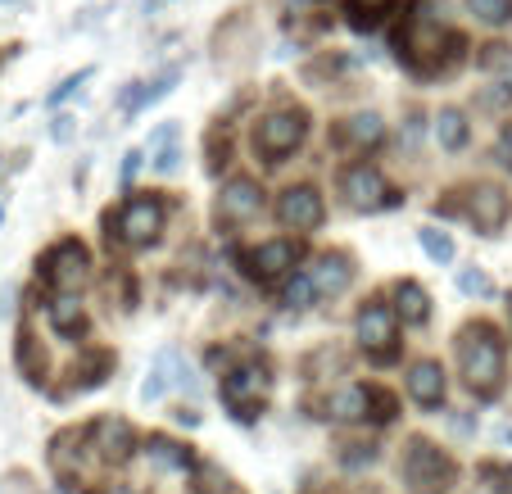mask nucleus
<instances>
[{"mask_svg":"<svg viewBox=\"0 0 512 494\" xmlns=\"http://www.w3.org/2000/svg\"><path fill=\"white\" fill-rule=\"evenodd\" d=\"M454 354H458V377L472 390L481 404H494L508 386V345H503L499 327L485 318H472L458 327L454 336Z\"/></svg>","mask_w":512,"mask_h":494,"instance_id":"f257e3e1","label":"nucleus"},{"mask_svg":"<svg viewBox=\"0 0 512 494\" xmlns=\"http://www.w3.org/2000/svg\"><path fill=\"white\" fill-rule=\"evenodd\" d=\"M445 50H463V41L449 37L445 19L431 14V5L417 14H408L404 32H399V59H404L408 73L417 78H435V73H449L454 59H445Z\"/></svg>","mask_w":512,"mask_h":494,"instance_id":"f03ea898","label":"nucleus"},{"mask_svg":"<svg viewBox=\"0 0 512 494\" xmlns=\"http://www.w3.org/2000/svg\"><path fill=\"white\" fill-rule=\"evenodd\" d=\"M399 481L408 485V494H449L458 485V463L431 436L413 431L399 449Z\"/></svg>","mask_w":512,"mask_h":494,"instance_id":"7ed1b4c3","label":"nucleus"},{"mask_svg":"<svg viewBox=\"0 0 512 494\" xmlns=\"http://www.w3.org/2000/svg\"><path fill=\"white\" fill-rule=\"evenodd\" d=\"M395 413H399V399L381 386H368V381H349V386L331 390L322 399V417L340 422V427H368V422L386 427V422H395Z\"/></svg>","mask_w":512,"mask_h":494,"instance_id":"20e7f679","label":"nucleus"},{"mask_svg":"<svg viewBox=\"0 0 512 494\" xmlns=\"http://www.w3.org/2000/svg\"><path fill=\"white\" fill-rule=\"evenodd\" d=\"M399 336H404V327H399L386 295L363 300V309L354 313V340H358V349H363V359L377 363V368L399 363V354H404V340Z\"/></svg>","mask_w":512,"mask_h":494,"instance_id":"39448f33","label":"nucleus"},{"mask_svg":"<svg viewBox=\"0 0 512 494\" xmlns=\"http://www.w3.org/2000/svg\"><path fill=\"white\" fill-rule=\"evenodd\" d=\"M168 232V204L155 191L132 195L118 204V214H109V241L127 245V250H150Z\"/></svg>","mask_w":512,"mask_h":494,"instance_id":"423d86ee","label":"nucleus"},{"mask_svg":"<svg viewBox=\"0 0 512 494\" xmlns=\"http://www.w3.org/2000/svg\"><path fill=\"white\" fill-rule=\"evenodd\" d=\"M272 368L268 359H241L236 368L223 372V381H218V395H223L227 413L236 417V422H259L263 408H268L272 399Z\"/></svg>","mask_w":512,"mask_h":494,"instance_id":"0eeeda50","label":"nucleus"},{"mask_svg":"<svg viewBox=\"0 0 512 494\" xmlns=\"http://www.w3.org/2000/svg\"><path fill=\"white\" fill-rule=\"evenodd\" d=\"M304 136H309V109L281 105V109H268V114L254 123L250 146L263 164H286V159L304 146Z\"/></svg>","mask_w":512,"mask_h":494,"instance_id":"6e6552de","label":"nucleus"},{"mask_svg":"<svg viewBox=\"0 0 512 494\" xmlns=\"http://www.w3.org/2000/svg\"><path fill=\"white\" fill-rule=\"evenodd\" d=\"M37 272H41V281H46V291L78 295L82 286L91 281V272H96V259H91L87 241H78V236H64V241H55L37 259Z\"/></svg>","mask_w":512,"mask_h":494,"instance_id":"1a4fd4ad","label":"nucleus"},{"mask_svg":"<svg viewBox=\"0 0 512 494\" xmlns=\"http://www.w3.org/2000/svg\"><path fill=\"white\" fill-rule=\"evenodd\" d=\"M336 191H340V200H345L354 214H381V209L404 204V195H399L395 186L386 182V173H381L377 164H368V159H358V164L340 168Z\"/></svg>","mask_w":512,"mask_h":494,"instance_id":"9d476101","label":"nucleus"},{"mask_svg":"<svg viewBox=\"0 0 512 494\" xmlns=\"http://www.w3.org/2000/svg\"><path fill=\"white\" fill-rule=\"evenodd\" d=\"M263 209H268V191L259 186V177H227L213 195V227L218 232H241V227L259 223Z\"/></svg>","mask_w":512,"mask_h":494,"instance_id":"9b49d317","label":"nucleus"},{"mask_svg":"<svg viewBox=\"0 0 512 494\" xmlns=\"http://www.w3.org/2000/svg\"><path fill=\"white\" fill-rule=\"evenodd\" d=\"M136 431L127 417H96L87 431H82V449L96 458L100 467H127L136 458Z\"/></svg>","mask_w":512,"mask_h":494,"instance_id":"f8f14e48","label":"nucleus"},{"mask_svg":"<svg viewBox=\"0 0 512 494\" xmlns=\"http://www.w3.org/2000/svg\"><path fill=\"white\" fill-rule=\"evenodd\" d=\"M304 245L290 241V236H272V241L254 245V250L241 254V268L250 281H259V286H277V281H286L290 272H295V263H300Z\"/></svg>","mask_w":512,"mask_h":494,"instance_id":"ddd939ff","label":"nucleus"},{"mask_svg":"<svg viewBox=\"0 0 512 494\" xmlns=\"http://www.w3.org/2000/svg\"><path fill=\"white\" fill-rule=\"evenodd\" d=\"M272 214H277L281 232L309 236L327 223V200H322V191L313 182H300V186H286V191L277 195V209H272Z\"/></svg>","mask_w":512,"mask_h":494,"instance_id":"4468645a","label":"nucleus"},{"mask_svg":"<svg viewBox=\"0 0 512 494\" xmlns=\"http://www.w3.org/2000/svg\"><path fill=\"white\" fill-rule=\"evenodd\" d=\"M463 218H467V223H472L481 236H499L503 223L512 218V195L503 191L499 182H476V186H467Z\"/></svg>","mask_w":512,"mask_h":494,"instance_id":"2eb2a0df","label":"nucleus"},{"mask_svg":"<svg viewBox=\"0 0 512 494\" xmlns=\"http://www.w3.org/2000/svg\"><path fill=\"white\" fill-rule=\"evenodd\" d=\"M304 272H309L313 295H318V300H340V295L354 286V277H358L354 254L349 250H322Z\"/></svg>","mask_w":512,"mask_h":494,"instance_id":"dca6fc26","label":"nucleus"},{"mask_svg":"<svg viewBox=\"0 0 512 494\" xmlns=\"http://www.w3.org/2000/svg\"><path fill=\"white\" fill-rule=\"evenodd\" d=\"M327 141L340 155H368V150H377L381 141H386V123H381L377 114H349L331 127Z\"/></svg>","mask_w":512,"mask_h":494,"instance_id":"f3484780","label":"nucleus"},{"mask_svg":"<svg viewBox=\"0 0 512 494\" xmlns=\"http://www.w3.org/2000/svg\"><path fill=\"white\" fill-rule=\"evenodd\" d=\"M136 454L155 467V472H164V476H191V467L200 463V458H195V449L186 445V440H173V436H164V431L145 436L141 445H136Z\"/></svg>","mask_w":512,"mask_h":494,"instance_id":"a211bd4d","label":"nucleus"},{"mask_svg":"<svg viewBox=\"0 0 512 494\" xmlns=\"http://www.w3.org/2000/svg\"><path fill=\"white\" fill-rule=\"evenodd\" d=\"M404 390L417 408L435 413V408H445V395H449V381H445V368L440 359H417L413 368L404 372Z\"/></svg>","mask_w":512,"mask_h":494,"instance_id":"6ab92c4d","label":"nucleus"},{"mask_svg":"<svg viewBox=\"0 0 512 494\" xmlns=\"http://www.w3.org/2000/svg\"><path fill=\"white\" fill-rule=\"evenodd\" d=\"M390 309H395L399 327H426V322H431V295H426L422 281L399 277L395 286H390Z\"/></svg>","mask_w":512,"mask_h":494,"instance_id":"aec40b11","label":"nucleus"},{"mask_svg":"<svg viewBox=\"0 0 512 494\" xmlns=\"http://www.w3.org/2000/svg\"><path fill=\"white\" fill-rule=\"evenodd\" d=\"M109 372H114V354H109V349H87V354L73 359V368H68V390L64 395H87V390H100L109 381Z\"/></svg>","mask_w":512,"mask_h":494,"instance_id":"412c9836","label":"nucleus"},{"mask_svg":"<svg viewBox=\"0 0 512 494\" xmlns=\"http://www.w3.org/2000/svg\"><path fill=\"white\" fill-rule=\"evenodd\" d=\"M173 82H177V68L159 73L155 82H132V87H123V96H118V109H123V118H136L145 105H155V100H164L168 91H173Z\"/></svg>","mask_w":512,"mask_h":494,"instance_id":"4be33fe9","label":"nucleus"},{"mask_svg":"<svg viewBox=\"0 0 512 494\" xmlns=\"http://www.w3.org/2000/svg\"><path fill=\"white\" fill-rule=\"evenodd\" d=\"M46 318L64 340L87 336V327H91V318H87V309L78 304V295H55V300L46 304Z\"/></svg>","mask_w":512,"mask_h":494,"instance_id":"5701e85b","label":"nucleus"},{"mask_svg":"<svg viewBox=\"0 0 512 494\" xmlns=\"http://www.w3.org/2000/svg\"><path fill=\"white\" fill-rule=\"evenodd\" d=\"M14 363H19V372H23V381L28 386H46V349H41V340H37V331L32 327H19V340H14Z\"/></svg>","mask_w":512,"mask_h":494,"instance_id":"b1692460","label":"nucleus"},{"mask_svg":"<svg viewBox=\"0 0 512 494\" xmlns=\"http://www.w3.org/2000/svg\"><path fill=\"white\" fill-rule=\"evenodd\" d=\"M467 136H472V127H467V114L463 109H440L435 114V141H440V150H449V155H458V150L467 146Z\"/></svg>","mask_w":512,"mask_h":494,"instance_id":"393cba45","label":"nucleus"},{"mask_svg":"<svg viewBox=\"0 0 512 494\" xmlns=\"http://www.w3.org/2000/svg\"><path fill=\"white\" fill-rule=\"evenodd\" d=\"M150 159H155V173H177V168H182V150H177V127L173 123H164L159 127L155 136H150Z\"/></svg>","mask_w":512,"mask_h":494,"instance_id":"a878e982","label":"nucleus"},{"mask_svg":"<svg viewBox=\"0 0 512 494\" xmlns=\"http://www.w3.org/2000/svg\"><path fill=\"white\" fill-rule=\"evenodd\" d=\"M227 490H232V476L213 463V458H200L191 467V494H227Z\"/></svg>","mask_w":512,"mask_h":494,"instance_id":"bb28decb","label":"nucleus"},{"mask_svg":"<svg viewBox=\"0 0 512 494\" xmlns=\"http://www.w3.org/2000/svg\"><path fill=\"white\" fill-rule=\"evenodd\" d=\"M381 458V449L372 445V440H340L336 445V463L349 467V472H363V467H372Z\"/></svg>","mask_w":512,"mask_h":494,"instance_id":"cd10ccee","label":"nucleus"},{"mask_svg":"<svg viewBox=\"0 0 512 494\" xmlns=\"http://www.w3.org/2000/svg\"><path fill=\"white\" fill-rule=\"evenodd\" d=\"M476 481H481V494H512V463L485 458V463L476 467Z\"/></svg>","mask_w":512,"mask_h":494,"instance_id":"c85d7f7f","label":"nucleus"},{"mask_svg":"<svg viewBox=\"0 0 512 494\" xmlns=\"http://www.w3.org/2000/svg\"><path fill=\"white\" fill-rule=\"evenodd\" d=\"M417 241H422V250H426L431 263H454L458 245H454L449 232H440V227H417Z\"/></svg>","mask_w":512,"mask_h":494,"instance_id":"c756f323","label":"nucleus"},{"mask_svg":"<svg viewBox=\"0 0 512 494\" xmlns=\"http://www.w3.org/2000/svg\"><path fill=\"white\" fill-rule=\"evenodd\" d=\"M313 300H318V295H313V281H309V272H304V268H295V272H290V277H286V286H281V304H286V309H295V313H300V309H309Z\"/></svg>","mask_w":512,"mask_h":494,"instance_id":"7c9ffc66","label":"nucleus"},{"mask_svg":"<svg viewBox=\"0 0 512 494\" xmlns=\"http://www.w3.org/2000/svg\"><path fill=\"white\" fill-rule=\"evenodd\" d=\"M467 14L485 28H503V23H512V0H467Z\"/></svg>","mask_w":512,"mask_h":494,"instance_id":"2f4dec72","label":"nucleus"},{"mask_svg":"<svg viewBox=\"0 0 512 494\" xmlns=\"http://www.w3.org/2000/svg\"><path fill=\"white\" fill-rule=\"evenodd\" d=\"M458 291H463L467 300H485V295H494V281L485 268H463L458 272Z\"/></svg>","mask_w":512,"mask_h":494,"instance_id":"473e14b6","label":"nucleus"},{"mask_svg":"<svg viewBox=\"0 0 512 494\" xmlns=\"http://www.w3.org/2000/svg\"><path fill=\"white\" fill-rule=\"evenodd\" d=\"M390 5H395V0H349V10H354V28H372Z\"/></svg>","mask_w":512,"mask_h":494,"instance_id":"72a5a7b5","label":"nucleus"},{"mask_svg":"<svg viewBox=\"0 0 512 494\" xmlns=\"http://www.w3.org/2000/svg\"><path fill=\"white\" fill-rule=\"evenodd\" d=\"M476 64H481L485 73H508L512 68V46H499V41H494V46H485L481 55H476Z\"/></svg>","mask_w":512,"mask_h":494,"instance_id":"f704fd0d","label":"nucleus"},{"mask_svg":"<svg viewBox=\"0 0 512 494\" xmlns=\"http://www.w3.org/2000/svg\"><path fill=\"white\" fill-rule=\"evenodd\" d=\"M490 159L503 168V173H512V123H503V127H499V136H494V150H490Z\"/></svg>","mask_w":512,"mask_h":494,"instance_id":"c9c22d12","label":"nucleus"},{"mask_svg":"<svg viewBox=\"0 0 512 494\" xmlns=\"http://www.w3.org/2000/svg\"><path fill=\"white\" fill-rule=\"evenodd\" d=\"M164 390H168V377H164V368L155 363V368H150V377L141 381V399H145V404H155V399H164Z\"/></svg>","mask_w":512,"mask_h":494,"instance_id":"e433bc0d","label":"nucleus"},{"mask_svg":"<svg viewBox=\"0 0 512 494\" xmlns=\"http://www.w3.org/2000/svg\"><path fill=\"white\" fill-rule=\"evenodd\" d=\"M481 109H508L512 105V87L508 82H494L490 91H481V100H476Z\"/></svg>","mask_w":512,"mask_h":494,"instance_id":"4c0bfd02","label":"nucleus"},{"mask_svg":"<svg viewBox=\"0 0 512 494\" xmlns=\"http://www.w3.org/2000/svg\"><path fill=\"white\" fill-rule=\"evenodd\" d=\"M87 78H91V68H82V73H73V78H64V82H59V87L46 96V105H59V100H68V96H73V91H78Z\"/></svg>","mask_w":512,"mask_h":494,"instance_id":"58836bf2","label":"nucleus"},{"mask_svg":"<svg viewBox=\"0 0 512 494\" xmlns=\"http://www.w3.org/2000/svg\"><path fill=\"white\" fill-rule=\"evenodd\" d=\"M141 159H145V150H127V159H123V182H132V177H136Z\"/></svg>","mask_w":512,"mask_h":494,"instance_id":"ea45409f","label":"nucleus"},{"mask_svg":"<svg viewBox=\"0 0 512 494\" xmlns=\"http://www.w3.org/2000/svg\"><path fill=\"white\" fill-rule=\"evenodd\" d=\"M96 494H145V490H136V485H127V481H109V485H100Z\"/></svg>","mask_w":512,"mask_h":494,"instance_id":"a19ab883","label":"nucleus"},{"mask_svg":"<svg viewBox=\"0 0 512 494\" xmlns=\"http://www.w3.org/2000/svg\"><path fill=\"white\" fill-rule=\"evenodd\" d=\"M50 132H55V141H68V136H73V118H55Z\"/></svg>","mask_w":512,"mask_h":494,"instance_id":"79ce46f5","label":"nucleus"},{"mask_svg":"<svg viewBox=\"0 0 512 494\" xmlns=\"http://www.w3.org/2000/svg\"><path fill=\"white\" fill-rule=\"evenodd\" d=\"M173 417L186 422V427H200V413H195V408H173Z\"/></svg>","mask_w":512,"mask_h":494,"instance_id":"37998d69","label":"nucleus"},{"mask_svg":"<svg viewBox=\"0 0 512 494\" xmlns=\"http://www.w3.org/2000/svg\"><path fill=\"white\" fill-rule=\"evenodd\" d=\"M508 327H512V295H508Z\"/></svg>","mask_w":512,"mask_h":494,"instance_id":"c03bdc74","label":"nucleus"},{"mask_svg":"<svg viewBox=\"0 0 512 494\" xmlns=\"http://www.w3.org/2000/svg\"><path fill=\"white\" fill-rule=\"evenodd\" d=\"M309 494H318V490H309Z\"/></svg>","mask_w":512,"mask_h":494,"instance_id":"a18cd8bd","label":"nucleus"},{"mask_svg":"<svg viewBox=\"0 0 512 494\" xmlns=\"http://www.w3.org/2000/svg\"><path fill=\"white\" fill-rule=\"evenodd\" d=\"M372 494H381V490H372Z\"/></svg>","mask_w":512,"mask_h":494,"instance_id":"49530a36","label":"nucleus"}]
</instances>
